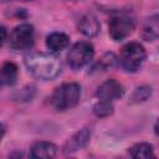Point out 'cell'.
I'll return each instance as SVG.
<instances>
[{"label": "cell", "mask_w": 159, "mask_h": 159, "mask_svg": "<svg viewBox=\"0 0 159 159\" xmlns=\"http://www.w3.org/2000/svg\"><path fill=\"white\" fill-rule=\"evenodd\" d=\"M94 55L93 46L87 41L76 42L67 53V62L71 68L80 70L91 62Z\"/></svg>", "instance_id": "5"}, {"label": "cell", "mask_w": 159, "mask_h": 159, "mask_svg": "<svg viewBox=\"0 0 159 159\" xmlns=\"http://www.w3.org/2000/svg\"><path fill=\"white\" fill-rule=\"evenodd\" d=\"M123 93H124V88H123L122 83L114 78L104 81L102 84L98 86V88L96 91V96L99 99H106V101L118 99L123 96Z\"/></svg>", "instance_id": "7"}, {"label": "cell", "mask_w": 159, "mask_h": 159, "mask_svg": "<svg viewBox=\"0 0 159 159\" xmlns=\"http://www.w3.org/2000/svg\"><path fill=\"white\" fill-rule=\"evenodd\" d=\"M81 98V87L75 82H66L58 86L50 97L52 108L57 112H63L78 104Z\"/></svg>", "instance_id": "2"}, {"label": "cell", "mask_w": 159, "mask_h": 159, "mask_svg": "<svg viewBox=\"0 0 159 159\" xmlns=\"http://www.w3.org/2000/svg\"><path fill=\"white\" fill-rule=\"evenodd\" d=\"M70 43V39L63 32H52L46 37V46L51 52H60Z\"/></svg>", "instance_id": "11"}, {"label": "cell", "mask_w": 159, "mask_h": 159, "mask_svg": "<svg viewBox=\"0 0 159 159\" xmlns=\"http://www.w3.org/2000/svg\"><path fill=\"white\" fill-rule=\"evenodd\" d=\"M6 37H7V32H6V29H5L2 25H0V46H1V45L5 42Z\"/></svg>", "instance_id": "17"}, {"label": "cell", "mask_w": 159, "mask_h": 159, "mask_svg": "<svg viewBox=\"0 0 159 159\" xmlns=\"http://www.w3.org/2000/svg\"><path fill=\"white\" fill-rule=\"evenodd\" d=\"M99 30H101L99 21L93 14H86L78 21V31L87 37L97 36Z\"/></svg>", "instance_id": "9"}, {"label": "cell", "mask_w": 159, "mask_h": 159, "mask_svg": "<svg viewBox=\"0 0 159 159\" xmlns=\"http://www.w3.org/2000/svg\"><path fill=\"white\" fill-rule=\"evenodd\" d=\"M12 1H29V0H0V2H12Z\"/></svg>", "instance_id": "19"}, {"label": "cell", "mask_w": 159, "mask_h": 159, "mask_svg": "<svg viewBox=\"0 0 159 159\" xmlns=\"http://www.w3.org/2000/svg\"><path fill=\"white\" fill-rule=\"evenodd\" d=\"M129 154L134 159H147L154 158V150L149 143H137L128 149Z\"/></svg>", "instance_id": "13"}, {"label": "cell", "mask_w": 159, "mask_h": 159, "mask_svg": "<svg viewBox=\"0 0 159 159\" xmlns=\"http://www.w3.org/2000/svg\"><path fill=\"white\" fill-rule=\"evenodd\" d=\"M25 66L37 80L52 81L62 71V63L57 56L45 52H34L25 57Z\"/></svg>", "instance_id": "1"}, {"label": "cell", "mask_w": 159, "mask_h": 159, "mask_svg": "<svg viewBox=\"0 0 159 159\" xmlns=\"http://www.w3.org/2000/svg\"><path fill=\"white\" fill-rule=\"evenodd\" d=\"M147 57L144 47L138 42H129L122 47L119 55L120 66L127 72H135L138 71L142 65L144 63Z\"/></svg>", "instance_id": "3"}, {"label": "cell", "mask_w": 159, "mask_h": 159, "mask_svg": "<svg viewBox=\"0 0 159 159\" xmlns=\"http://www.w3.org/2000/svg\"><path fill=\"white\" fill-rule=\"evenodd\" d=\"M89 138H91V129L89 128L80 129L78 132H76L67 140V143L65 144L63 152L66 154H70V153H73V152H77L80 149H82L83 147H86V144L88 143Z\"/></svg>", "instance_id": "8"}, {"label": "cell", "mask_w": 159, "mask_h": 159, "mask_svg": "<svg viewBox=\"0 0 159 159\" xmlns=\"http://www.w3.org/2000/svg\"><path fill=\"white\" fill-rule=\"evenodd\" d=\"M57 154V147L50 142H36L30 149L31 158H53Z\"/></svg>", "instance_id": "10"}, {"label": "cell", "mask_w": 159, "mask_h": 159, "mask_svg": "<svg viewBox=\"0 0 159 159\" xmlns=\"http://www.w3.org/2000/svg\"><path fill=\"white\" fill-rule=\"evenodd\" d=\"M93 113H94L98 118L109 117V116L113 113V104L111 103V101L99 99V101L93 106Z\"/></svg>", "instance_id": "15"}, {"label": "cell", "mask_w": 159, "mask_h": 159, "mask_svg": "<svg viewBox=\"0 0 159 159\" xmlns=\"http://www.w3.org/2000/svg\"><path fill=\"white\" fill-rule=\"evenodd\" d=\"M117 62V57L113 55V53H104L97 62L96 65L92 67L93 71H107L109 68H112Z\"/></svg>", "instance_id": "14"}, {"label": "cell", "mask_w": 159, "mask_h": 159, "mask_svg": "<svg viewBox=\"0 0 159 159\" xmlns=\"http://www.w3.org/2000/svg\"><path fill=\"white\" fill-rule=\"evenodd\" d=\"M152 94V88L149 86H140L138 87L130 96L129 98V103H139V102H144L147 101Z\"/></svg>", "instance_id": "16"}, {"label": "cell", "mask_w": 159, "mask_h": 159, "mask_svg": "<svg viewBox=\"0 0 159 159\" xmlns=\"http://www.w3.org/2000/svg\"><path fill=\"white\" fill-rule=\"evenodd\" d=\"M134 27H135L134 17L127 14L114 15L109 19V22H108V32L114 41H120L128 37L133 32Z\"/></svg>", "instance_id": "4"}, {"label": "cell", "mask_w": 159, "mask_h": 159, "mask_svg": "<svg viewBox=\"0 0 159 159\" xmlns=\"http://www.w3.org/2000/svg\"><path fill=\"white\" fill-rule=\"evenodd\" d=\"M4 134H5V125L2 123H0V142H1V139L4 137Z\"/></svg>", "instance_id": "18"}, {"label": "cell", "mask_w": 159, "mask_h": 159, "mask_svg": "<svg viewBox=\"0 0 159 159\" xmlns=\"http://www.w3.org/2000/svg\"><path fill=\"white\" fill-rule=\"evenodd\" d=\"M17 80V66L12 62H5L0 67L1 86H12Z\"/></svg>", "instance_id": "12"}, {"label": "cell", "mask_w": 159, "mask_h": 159, "mask_svg": "<svg viewBox=\"0 0 159 159\" xmlns=\"http://www.w3.org/2000/svg\"><path fill=\"white\" fill-rule=\"evenodd\" d=\"M34 42V26L30 24H21L16 26L9 37V47L14 51L26 50Z\"/></svg>", "instance_id": "6"}, {"label": "cell", "mask_w": 159, "mask_h": 159, "mask_svg": "<svg viewBox=\"0 0 159 159\" xmlns=\"http://www.w3.org/2000/svg\"><path fill=\"white\" fill-rule=\"evenodd\" d=\"M0 88H1V83H0Z\"/></svg>", "instance_id": "20"}]
</instances>
